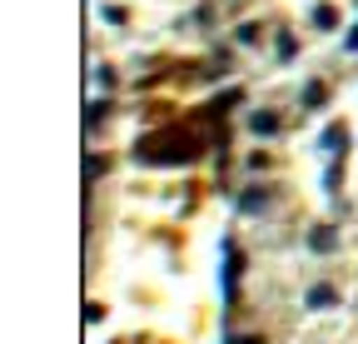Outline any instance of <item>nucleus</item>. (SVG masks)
<instances>
[{
    "instance_id": "nucleus-5",
    "label": "nucleus",
    "mask_w": 358,
    "mask_h": 344,
    "mask_svg": "<svg viewBox=\"0 0 358 344\" xmlns=\"http://www.w3.org/2000/svg\"><path fill=\"white\" fill-rule=\"evenodd\" d=\"M324 100H329V90H324L319 80H313V85H303V105H308V110H319Z\"/></svg>"
},
{
    "instance_id": "nucleus-4",
    "label": "nucleus",
    "mask_w": 358,
    "mask_h": 344,
    "mask_svg": "<svg viewBox=\"0 0 358 344\" xmlns=\"http://www.w3.org/2000/svg\"><path fill=\"white\" fill-rule=\"evenodd\" d=\"M338 305V289L334 284H313L308 289V310H334Z\"/></svg>"
},
{
    "instance_id": "nucleus-2",
    "label": "nucleus",
    "mask_w": 358,
    "mask_h": 344,
    "mask_svg": "<svg viewBox=\"0 0 358 344\" xmlns=\"http://www.w3.org/2000/svg\"><path fill=\"white\" fill-rule=\"evenodd\" d=\"M319 150H324V155H338V160H343V150H348V130H343V125H329V130L319 135Z\"/></svg>"
},
{
    "instance_id": "nucleus-6",
    "label": "nucleus",
    "mask_w": 358,
    "mask_h": 344,
    "mask_svg": "<svg viewBox=\"0 0 358 344\" xmlns=\"http://www.w3.org/2000/svg\"><path fill=\"white\" fill-rule=\"evenodd\" d=\"M254 135H279V115H254Z\"/></svg>"
},
{
    "instance_id": "nucleus-11",
    "label": "nucleus",
    "mask_w": 358,
    "mask_h": 344,
    "mask_svg": "<svg viewBox=\"0 0 358 344\" xmlns=\"http://www.w3.org/2000/svg\"><path fill=\"white\" fill-rule=\"evenodd\" d=\"M224 344H259V339H234V334H229V339H224Z\"/></svg>"
},
{
    "instance_id": "nucleus-7",
    "label": "nucleus",
    "mask_w": 358,
    "mask_h": 344,
    "mask_svg": "<svg viewBox=\"0 0 358 344\" xmlns=\"http://www.w3.org/2000/svg\"><path fill=\"white\" fill-rule=\"evenodd\" d=\"M313 25H319V30H334V25H338V15H334L329 6H319V11H313Z\"/></svg>"
},
{
    "instance_id": "nucleus-8",
    "label": "nucleus",
    "mask_w": 358,
    "mask_h": 344,
    "mask_svg": "<svg viewBox=\"0 0 358 344\" xmlns=\"http://www.w3.org/2000/svg\"><path fill=\"white\" fill-rule=\"evenodd\" d=\"M264 205H268V195H264V190H259V195H244V200H239V209H249V214H254V209H264Z\"/></svg>"
},
{
    "instance_id": "nucleus-9",
    "label": "nucleus",
    "mask_w": 358,
    "mask_h": 344,
    "mask_svg": "<svg viewBox=\"0 0 358 344\" xmlns=\"http://www.w3.org/2000/svg\"><path fill=\"white\" fill-rule=\"evenodd\" d=\"M259 40V25H239V46H254Z\"/></svg>"
},
{
    "instance_id": "nucleus-3",
    "label": "nucleus",
    "mask_w": 358,
    "mask_h": 344,
    "mask_svg": "<svg viewBox=\"0 0 358 344\" xmlns=\"http://www.w3.org/2000/svg\"><path fill=\"white\" fill-rule=\"evenodd\" d=\"M308 249H313V254H334V249H338V230H329V225H319V230H313V235H308Z\"/></svg>"
},
{
    "instance_id": "nucleus-10",
    "label": "nucleus",
    "mask_w": 358,
    "mask_h": 344,
    "mask_svg": "<svg viewBox=\"0 0 358 344\" xmlns=\"http://www.w3.org/2000/svg\"><path fill=\"white\" fill-rule=\"evenodd\" d=\"M100 15H105V20H110V25H124V11H120V6H105V11H100Z\"/></svg>"
},
{
    "instance_id": "nucleus-1",
    "label": "nucleus",
    "mask_w": 358,
    "mask_h": 344,
    "mask_svg": "<svg viewBox=\"0 0 358 344\" xmlns=\"http://www.w3.org/2000/svg\"><path fill=\"white\" fill-rule=\"evenodd\" d=\"M194 155H199V140L189 130H159L134 145V160H145V165H185Z\"/></svg>"
}]
</instances>
